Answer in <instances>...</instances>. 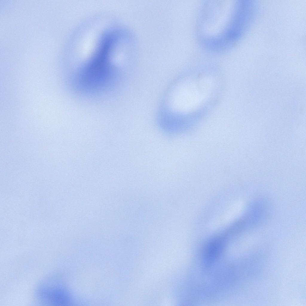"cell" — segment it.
<instances>
[{"label":"cell","instance_id":"cell-2","mask_svg":"<svg viewBox=\"0 0 306 306\" xmlns=\"http://www.w3.org/2000/svg\"><path fill=\"white\" fill-rule=\"evenodd\" d=\"M224 244L222 240L218 239L209 243L203 250V256L204 260L210 262L216 259L223 251Z\"/></svg>","mask_w":306,"mask_h":306},{"label":"cell","instance_id":"cell-1","mask_svg":"<svg viewBox=\"0 0 306 306\" xmlns=\"http://www.w3.org/2000/svg\"><path fill=\"white\" fill-rule=\"evenodd\" d=\"M37 299L46 305L65 306L72 303V296L68 289L56 278L44 281L38 287Z\"/></svg>","mask_w":306,"mask_h":306}]
</instances>
